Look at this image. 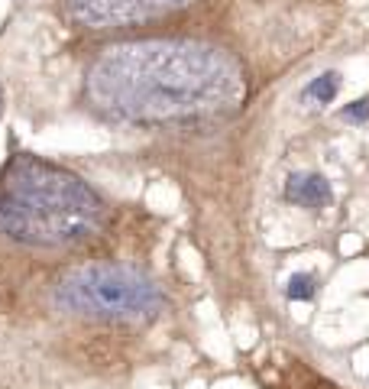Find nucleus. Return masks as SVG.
Here are the masks:
<instances>
[{"label": "nucleus", "mask_w": 369, "mask_h": 389, "mask_svg": "<svg viewBox=\"0 0 369 389\" xmlns=\"http://www.w3.org/2000/svg\"><path fill=\"white\" fill-rule=\"evenodd\" d=\"M85 97L123 124H188L233 114L246 97L237 58L198 39H140L110 46L88 65Z\"/></svg>", "instance_id": "nucleus-1"}, {"label": "nucleus", "mask_w": 369, "mask_h": 389, "mask_svg": "<svg viewBox=\"0 0 369 389\" xmlns=\"http://www.w3.org/2000/svg\"><path fill=\"white\" fill-rule=\"evenodd\" d=\"M104 198L81 175L33 152L10 156L0 169V234L29 247H68L95 237Z\"/></svg>", "instance_id": "nucleus-2"}, {"label": "nucleus", "mask_w": 369, "mask_h": 389, "mask_svg": "<svg viewBox=\"0 0 369 389\" xmlns=\"http://www.w3.org/2000/svg\"><path fill=\"white\" fill-rule=\"evenodd\" d=\"M58 312L95 321H149L162 312V289L140 269L88 263L65 273L52 289Z\"/></svg>", "instance_id": "nucleus-3"}, {"label": "nucleus", "mask_w": 369, "mask_h": 389, "mask_svg": "<svg viewBox=\"0 0 369 389\" xmlns=\"http://www.w3.org/2000/svg\"><path fill=\"white\" fill-rule=\"evenodd\" d=\"M191 0H65L68 17L85 29H123L188 7Z\"/></svg>", "instance_id": "nucleus-4"}, {"label": "nucleus", "mask_w": 369, "mask_h": 389, "mask_svg": "<svg viewBox=\"0 0 369 389\" xmlns=\"http://www.w3.org/2000/svg\"><path fill=\"white\" fill-rule=\"evenodd\" d=\"M285 198L308 211H318L321 205H331L334 201V189H331V182L324 179V175H318V172H295L285 182Z\"/></svg>", "instance_id": "nucleus-5"}, {"label": "nucleus", "mask_w": 369, "mask_h": 389, "mask_svg": "<svg viewBox=\"0 0 369 389\" xmlns=\"http://www.w3.org/2000/svg\"><path fill=\"white\" fill-rule=\"evenodd\" d=\"M341 91V75L337 72H324L321 78H314L311 85L302 91L304 101H314V104H331L334 97Z\"/></svg>", "instance_id": "nucleus-6"}, {"label": "nucleus", "mask_w": 369, "mask_h": 389, "mask_svg": "<svg viewBox=\"0 0 369 389\" xmlns=\"http://www.w3.org/2000/svg\"><path fill=\"white\" fill-rule=\"evenodd\" d=\"M285 295H288L292 302H308L314 295V279L308 273H295L292 279H288V285H285Z\"/></svg>", "instance_id": "nucleus-7"}, {"label": "nucleus", "mask_w": 369, "mask_h": 389, "mask_svg": "<svg viewBox=\"0 0 369 389\" xmlns=\"http://www.w3.org/2000/svg\"><path fill=\"white\" fill-rule=\"evenodd\" d=\"M343 120H353V124H363V120H369V101H353V104H347L341 111Z\"/></svg>", "instance_id": "nucleus-8"}, {"label": "nucleus", "mask_w": 369, "mask_h": 389, "mask_svg": "<svg viewBox=\"0 0 369 389\" xmlns=\"http://www.w3.org/2000/svg\"><path fill=\"white\" fill-rule=\"evenodd\" d=\"M0 104H3V95H0Z\"/></svg>", "instance_id": "nucleus-9"}]
</instances>
